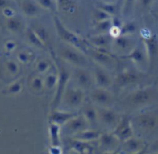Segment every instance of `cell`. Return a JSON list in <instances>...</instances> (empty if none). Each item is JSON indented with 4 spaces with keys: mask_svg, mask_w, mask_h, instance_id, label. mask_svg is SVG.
Returning a JSON list of instances; mask_svg holds the SVG:
<instances>
[{
    "mask_svg": "<svg viewBox=\"0 0 158 154\" xmlns=\"http://www.w3.org/2000/svg\"><path fill=\"white\" fill-rule=\"evenodd\" d=\"M156 95V92L152 88H141L130 93L124 99L123 103L132 108L142 107L152 103Z\"/></svg>",
    "mask_w": 158,
    "mask_h": 154,
    "instance_id": "1",
    "label": "cell"
},
{
    "mask_svg": "<svg viewBox=\"0 0 158 154\" xmlns=\"http://www.w3.org/2000/svg\"><path fill=\"white\" fill-rule=\"evenodd\" d=\"M53 22L57 35L63 42L68 43L73 47L79 49L81 52H87L86 46H85L84 43L80 38V37H79L77 34H75L72 31L69 30L68 28H66V26L62 22L61 20L57 16L54 17Z\"/></svg>",
    "mask_w": 158,
    "mask_h": 154,
    "instance_id": "2",
    "label": "cell"
},
{
    "mask_svg": "<svg viewBox=\"0 0 158 154\" xmlns=\"http://www.w3.org/2000/svg\"><path fill=\"white\" fill-rule=\"evenodd\" d=\"M132 120L139 129L144 132H152L158 129V112L156 110L139 112Z\"/></svg>",
    "mask_w": 158,
    "mask_h": 154,
    "instance_id": "3",
    "label": "cell"
},
{
    "mask_svg": "<svg viewBox=\"0 0 158 154\" xmlns=\"http://www.w3.org/2000/svg\"><path fill=\"white\" fill-rule=\"evenodd\" d=\"M57 72H58V82L56 86L55 93H54L53 99L52 102V110L56 109L62 103L63 95L69 85V78H70L69 73L63 66H58Z\"/></svg>",
    "mask_w": 158,
    "mask_h": 154,
    "instance_id": "4",
    "label": "cell"
},
{
    "mask_svg": "<svg viewBox=\"0 0 158 154\" xmlns=\"http://www.w3.org/2000/svg\"><path fill=\"white\" fill-rule=\"evenodd\" d=\"M60 57L66 63L75 66L77 68H85L88 65V61L85 55L76 48L63 47L59 50Z\"/></svg>",
    "mask_w": 158,
    "mask_h": 154,
    "instance_id": "5",
    "label": "cell"
},
{
    "mask_svg": "<svg viewBox=\"0 0 158 154\" xmlns=\"http://www.w3.org/2000/svg\"><path fill=\"white\" fill-rule=\"evenodd\" d=\"M85 100V92L78 86H73L68 85L63 100L65 104L71 108H78L83 104Z\"/></svg>",
    "mask_w": 158,
    "mask_h": 154,
    "instance_id": "6",
    "label": "cell"
},
{
    "mask_svg": "<svg viewBox=\"0 0 158 154\" xmlns=\"http://www.w3.org/2000/svg\"><path fill=\"white\" fill-rule=\"evenodd\" d=\"M97 111L99 121L107 127H114L115 129L122 118L118 112L110 107H98Z\"/></svg>",
    "mask_w": 158,
    "mask_h": 154,
    "instance_id": "7",
    "label": "cell"
},
{
    "mask_svg": "<svg viewBox=\"0 0 158 154\" xmlns=\"http://www.w3.org/2000/svg\"><path fill=\"white\" fill-rule=\"evenodd\" d=\"M90 99L99 107H110L114 103L113 94L108 89L101 88L94 89L90 93Z\"/></svg>",
    "mask_w": 158,
    "mask_h": 154,
    "instance_id": "8",
    "label": "cell"
},
{
    "mask_svg": "<svg viewBox=\"0 0 158 154\" xmlns=\"http://www.w3.org/2000/svg\"><path fill=\"white\" fill-rule=\"evenodd\" d=\"M143 44L146 50L148 65L152 66L158 55V40L156 35H146L143 37Z\"/></svg>",
    "mask_w": 158,
    "mask_h": 154,
    "instance_id": "9",
    "label": "cell"
},
{
    "mask_svg": "<svg viewBox=\"0 0 158 154\" xmlns=\"http://www.w3.org/2000/svg\"><path fill=\"white\" fill-rule=\"evenodd\" d=\"M74 79L77 86L86 90L90 89L94 83V75L85 68H77L74 72Z\"/></svg>",
    "mask_w": 158,
    "mask_h": 154,
    "instance_id": "10",
    "label": "cell"
},
{
    "mask_svg": "<svg viewBox=\"0 0 158 154\" xmlns=\"http://www.w3.org/2000/svg\"><path fill=\"white\" fill-rule=\"evenodd\" d=\"M114 135L121 140H128L133 134L132 120L127 116L122 117L120 121L114 129Z\"/></svg>",
    "mask_w": 158,
    "mask_h": 154,
    "instance_id": "11",
    "label": "cell"
},
{
    "mask_svg": "<svg viewBox=\"0 0 158 154\" xmlns=\"http://www.w3.org/2000/svg\"><path fill=\"white\" fill-rule=\"evenodd\" d=\"M88 126L89 124L84 116L82 114H78L65 124V129L68 133L78 134L87 129Z\"/></svg>",
    "mask_w": 158,
    "mask_h": 154,
    "instance_id": "12",
    "label": "cell"
},
{
    "mask_svg": "<svg viewBox=\"0 0 158 154\" xmlns=\"http://www.w3.org/2000/svg\"><path fill=\"white\" fill-rule=\"evenodd\" d=\"M93 75H94V83L97 86V88L108 89L112 85V79L103 66L97 65L94 69Z\"/></svg>",
    "mask_w": 158,
    "mask_h": 154,
    "instance_id": "13",
    "label": "cell"
},
{
    "mask_svg": "<svg viewBox=\"0 0 158 154\" xmlns=\"http://www.w3.org/2000/svg\"><path fill=\"white\" fill-rule=\"evenodd\" d=\"M139 80V75L137 72L131 70L123 71L117 75L116 84L120 88H125L137 83Z\"/></svg>",
    "mask_w": 158,
    "mask_h": 154,
    "instance_id": "14",
    "label": "cell"
},
{
    "mask_svg": "<svg viewBox=\"0 0 158 154\" xmlns=\"http://www.w3.org/2000/svg\"><path fill=\"white\" fill-rule=\"evenodd\" d=\"M78 115L77 112H69V111L60 110V109H53L51 112L49 116V121L51 123H54L60 126L65 125L67 122H69L71 119Z\"/></svg>",
    "mask_w": 158,
    "mask_h": 154,
    "instance_id": "15",
    "label": "cell"
},
{
    "mask_svg": "<svg viewBox=\"0 0 158 154\" xmlns=\"http://www.w3.org/2000/svg\"><path fill=\"white\" fill-rule=\"evenodd\" d=\"M87 52H89L91 57L94 59V61L99 64L100 66H104V67H111L114 66V59L112 57L106 52L100 50L98 49H90L89 51H87Z\"/></svg>",
    "mask_w": 158,
    "mask_h": 154,
    "instance_id": "16",
    "label": "cell"
},
{
    "mask_svg": "<svg viewBox=\"0 0 158 154\" xmlns=\"http://www.w3.org/2000/svg\"><path fill=\"white\" fill-rule=\"evenodd\" d=\"M114 38L110 34H97L89 38V41L93 46L98 49H104L113 44Z\"/></svg>",
    "mask_w": 158,
    "mask_h": 154,
    "instance_id": "17",
    "label": "cell"
},
{
    "mask_svg": "<svg viewBox=\"0 0 158 154\" xmlns=\"http://www.w3.org/2000/svg\"><path fill=\"white\" fill-rule=\"evenodd\" d=\"M127 57L129 58L130 59L132 60L134 63L137 65H140V66H143L146 63L148 64V56H147L146 50H145L144 46L142 47L140 46H137L134 47L129 53L127 55Z\"/></svg>",
    "mask_w": 158,
    "mask_h": 154,
    "instance_id": "18",
    "label": "cell"
},
{
    "mask_svg": "<svg viewBox=\"0 0 158 154\" xmlns=\"http://www.w3.org/2000/svg\"><path fill=\"white\" fill-rule=\"evenodd\" d=\"M113 45L115 46L117 50L120 52H127V54L134 48L131 37L124 36V35H120L114 38Z\"/></svg>",
    "mask_w": 158,
    "mask_h": 154,
    "instance_id": "19",
    "label": "cell"
},
{
    "mask_svg": "<svg viewBox=\"0 0 158 154\" xmlns=\"http://www.w3.org/2000/svg\"><path fill=\"white\" fill-rule=\"evenodd\" d=\"M82 115L86 119L89 126H95L98 123V111H97V108L94 107L93 105H86L83 109V114Z\"/></svg>",
    "mask_w": 158,
    "mask_h": 154,
    "instance_id": "20",
    "label": "cell"
},
{
    "mask_svg": "<svg viewBox=\"0 0 158 154\" xmlns=\"http://www.w3.org/2000/svg\"><path fill=\"white\" fill-rule=\"evenodd\" d=\"M22 9L26 16L34 18L40 13V6L35 0H23L22 2Z\"/></svg>",
    "mask_w": 158,
    "mask_h": 154,
    "instance_id": "21",
    "label": "cell"
},
{
    "mask_svg": "<svg viewBox=\"0 0 158 154\" xmlns=\"http://www.w3.org/2000/svg\"><path fill=\"white\" fill-rule=\"evenodd\" d=\"M29 87L31 90L35 94H40L45 89L44 82L43 78H42L41 75L39 73H34L31 77L29 82Z\"/></svg>",
    "mask_w": 158,
    "mask_h": 154,
    "instance_id": "22",
    "label": "cell"
},
{
    "mask_svg": "<svg viewBox=\"0 0 158 154\" xmlns=\"http://www.w3.org/2000/svg\"><path fill=\"white\" fill-rule=\"evenodd\" d=\"M49 136H50L51 141H52V146H58L60 142V132H61V128L58 124H56L54 123H49Z\"/></svg>",
    "mask_w": 158,
    "mask_h": 154,
    "instance_id": "23",
    "label": "cell"
},
{
    "mask_svg": "<svg viewBox=\"0 0 158 154\" xmlns=\"http://www.w3.org/2000/svg\"><path fill=\"white\" fill-rule=\"evenodd\" d=\"M137 29H138L137 24L134 21L123 23L121 28H120V35L131 36L137 32Z\"/></svg>",
    "mask_w": 158,
    "mask_h": 154,
    "instance_id": "24",
    "label": "cell"
},
{
    "mask_svg": "<svg viewBox=\"0 0 158 154\" xmlns=\"http://www.w3.org/2000/svg\"><path fill=\"white\" fill-rule=\"evenodd\" d=\"M113 27L112 18L100 22L96 23L95 29L97 34H107L110 33Z\"/></svg>",
    "mask_w": 158,
    "mask_h": 154,
    "instance_id": "25",
    "label": "cell"
},
{
    "mask_svg": "<svg viewBox=\"0 0 158 154\" xmlns=\"http://www.w3.org/2000/svg\"><path fill=\"white\" fill-rule=\"evenodd\" d=\"M43 82H44L45 89L52 90V89H56L57 82H58V72L56 74L48 73L45 76V78H43Z\"/></svg>",
    "mask_w": 158,
    "mask_h": 154,
    "instance_id": "26",
    "label": "cell"
},
{
    "mask_svg": "<svg viewBox=\"0 0 158 154\" xmlns=\"http://www.w3.org/2000/svg\"><path fill=\"white\" fill-rule=\"evenodd\" d=\"M50 63L48 60L45 59H41L38 60L35 63V72L40 75L46 73L50 69Z\"/></svg>",
    "mask_w": 158,
    "mask_h": 154,
    "instance_id": "27",
    "label": "cell"
},
{
    "mask_svg": "<svg viewBox=\"0 0 158 154\" xmlns=\"http://www.w3.org/2000/svg\"><path fill=\"white\" fill-rule=\"evenodd\" d=\"M27 36L29 43H32L34 46H35V47L37 48L45 47V44L40 40V38H39L38 35H36V33H35V31L33 30V29H29V30H28Z\"/></svg>",
    "mask_w": 158,
    "mask_h": 154,
    "instance_id": "28",
    "label": "cell"
},
{
    "mask_svg": "<svg viewBox=\"0 0 158 154\" xmlns=\"http://www.w3.org/2000/svg\"><path fill=\"white\" fill-rule=\"evenodd\" d=\"M98 8L104 11L107 14H109L111 17L115 16L116 14L117 13V6L115 3L104 2H103L101 4L99 5Z\"/></svg>",
    "mask_w": 158,
    "mask_h": 154,
    "instance_id": "29",
    "label": "cell"
},
{
    "mask_svg": "<svg viewBox=\"0 0 158 154\" xmlns=\"http://www.w3.org/2000/svg\"><path fill=\"white\" fill-rule=\"evenodd\" d=\"M100 137V134L99 132L95 130H86L83 131V132H80L77 134V138L81 139L83 140H94L96 139H98Z\"/></svg>",
    "mask_w": 158,
    "mask_h": 154,
    "instance_id": "30",
    "label": "cell"
},
{
    "mask_svg": "<svg viewBox=\"0 0 158 154\" xmlns=\"http://www.w3.org/2000/svg\"><path fill=\"white\" fill-rule=\"evenodd\" d=\"M35 1L40 6V8L46 10L54 12L56 9L57 3L56 0H35Z\"/></svg>",
    "mask_w": 158,
    "mask_h": 154,
    "instance_id": "31",
    "label": "cell"
},
{
    "mask_svg": "<svg viewBox=\"0 0 158 154\" xmlns=\"http://www.w3.org/2000/svg\"><path fill=\"white\" fill-rule=\"evenodd\" d=\"M57 6L64 12H73L75 9L74 0H56Z\"/></svg>",
    "mask_w": 158,
    "mask_h": 154,
    "instance_id": "32",
    "label": "cell"
},
{
    "mask_svg": "<svg viewBox=\"0 0 158 154\" xmlns=\"http://www.w3.org/2000/svg\"><path fill=\"white\" fill-rule=\"evenodd\" d=\"M32 29L35 31V32L38 35L39 38H40V40L46 45V43H47L49 38V32L46 30V28L42 26H37L35 27H33Z\"/></svg>",
    "mask_w": 158,
    "mask_h": 154,
    "instance_id": "33",
    "label": "cell"
},
{
    "mask_svg": "<svg viewBox=\"0 0 158 154\" xmlns=\"http://www.w3.org/2000/svg\"><path fill=\"white\" fill-rule=\"evenodd\" d=\"M94 20H95L96 23L100 22L105 21V20L110 19V18H112L109 14H107L106 12H105L104 11L102 10V9H99V8H97V9L95 10V12H94Z\"/></svg>",
    "mask_w": 158,
    "mask_h": 154,
    "instance_id": "34",
    "label": "cell"
},
{
    "mask_svg": "<svg viewBox=\"0 0 158 154\" xmlns=\"http://www.w3.org/2000/svg\"><path fill=\"white\" fill-rule=\"evenodd\" d=\"M137 0H123V6L122 8V12L124 15H127L132 11L133 8L135 6Z\"/></svg>",
    "mask_w": 158,
    "mask_h": 154,
    "instance_id": "35",
    "label": "cell"
},
{
    "mask_svg": "<svg viewBox=\"0 0 158 154\" xmlns=\"http://www.w3.org/2000/svg\"><path fill=\"white\" fill-rule=\"evenodd\" d=\"M127 140V141L126 143V146L128 150L129 149L130 150H137L139 146H140V143H139L138 140H134V139L132 138H130Z\"/></svg>",
    "mask_w": 158,
    "mask_h": 154,
    "instance_id": "36",
    "label": "cell"
},
{
    "mask_svg": "<svg viewBox=\"0 0 158 154\" xmlns=\"http://www.w3.org/2000/svg\"><path fill=\"white\" fill-rule=\"evenodd\" d=\"M139 3V6L143 9H149L151 6L152 5L154 0H137Z\"/></svg>",
    "mask_w": 158,
    "mask_h": 154,
    "instance_id": "37",
    "label": "cell"
},
{
    "mask_svg": "<svg viewBox=\"0 0 158 154\" xmlns=\"http://www.w3.org/2000/svg\"><path fill=\"white\" fill-rule=\"evenodd\" d=\"M9 24H10L11 27L14 29H19L20 26H21V22H20L19 20L16 19V18H12V19H10Z\"/></svg>",
    "mask_w": 158,
    "mask_h": 154,
    "instance_id": "38",
    "label": "cell"
},
{
    "mask_svg": "<svg viewBox=\"0 0 158 154\" xmlns=\"http://www.w3.org/2000/svg\"><path fill=\"white\" fill-rule=\"evenodd\" d=\"M151 149L154 152V153H158V140L153 143Z\"/></svg>",
    "mask_w": 158,
    "mask_h": 154,
    "instance_id": "39",
    "label": "cell"
},
{
    "mask_svg": "<svg viewBox=\"0 0 158 154\" xmlns=\"http://www.w3.org/2000/svg\"><path fill=\"white\" fill-rule=\"evenodd\" d=\"M6 5V0H0V6H5Z\"/></svg>",
    "mask_w": 158,
    "mask_h": 154,
    "instance_id": "40",
    "label": "cell"
},
{
    "mask_svg": "<svg viewBox=\"0 0 158 154\" xmlns=\"http://www.w3.org/2000/svg\"><path fill=\"white\" fill-rule=\"evenodd\" d=\"M117 0H103L104 2H110V3H116Z\"/></svg>",
    "mask_w": 158,
    "mask_h": 154,
    "instance_id": "41",
    "label": "cell"
},
{
    "mask_svg": "<svg viewBox=\"0 0 158 154\" xmlns=\"http://www.w3.org/2000/svg\"><path fill=\"white\" fill-rule=\"evenodd\" d=\"M136 154H145V150H141L140 151V152H138Z\"/></svg>",
    "mask_w": 158,
    "mask_h": 154,
    "instance_id": "42",
    "label": "cell"
},
{
    "mask_svg": "<svg viewBox=\"0 0 158 154\" xmlns=\"http://www.w3.org/2000/svg\"><path fill=\"white\" fill-rule=\"evenodd\" d=\"M153 154H158V153H153Z\"/></svg>",
    "mask_w": 158,
    "mask_h": 154,
    "instance_id": "43",
    "label": "cell"
}]
</instances>
